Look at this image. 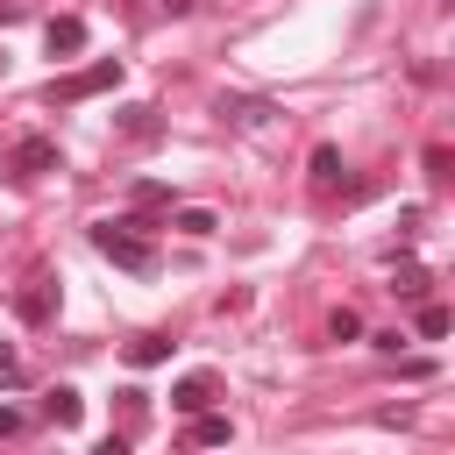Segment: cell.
<instances>
[{
  "mask_svg": "<svg viewBox=\"0 0 455 455\" xmlns=\"http://www.w3.org/2000/svg\"><path fill=\"white\" fill-rule=\"evenodd\" d=\"M164 355H171V341H164V334H142V341H128V363H135V370H156Z\"/></svg>",
  "mask_w": 455,
  "mask_h": 455,
  "instance_id": "12",
  "label": "cell"
},
{
  "mask_svg": "<svg viewBox=\"0 0 455 455\" xmlns=\"http://www.w3.org/2000/svg\"><path fill=\"white\" fill-rule=\"evenodd\" d=\"M0 171H14V178H43V171H64V156H57L50 135H21V142H7Z\"/></svg>",
  "mask_w": 455,
  "mask_h": 455,
  "instance_id": "3",
  "label": "cell"
},
{
  "mask_svg": "<svg viewBox=\"0 0 455 455\" xmlns=\"http://www.w3.org/2000/svg\"><path fill=\"white\" fill-rule=\"evenodd\" d=\"M142 419H149V391L128 384V391H121V427H142Z\"/></svg>",
  "mask_w": 455,
  "mask_h": 455,
  "instance_id": "17",
  "label": "cell"
},
{
  "mask_svg": "<svg viewBox=\"0 0 455 455\" xmlns=\"http://www.w3.org/2000/svg\"><path fill=\"white\" fill-rule=\"evenodd\" d=\"M107 85H121V57H100V64H85V71H71V78H50V107H78V100H92V92H107Z\"/></svg>",
  "mask_w": 455,
  "mask_h": 455,
  "instance_id": "2",
  "label": "cell"
},
{
  "mask_svg": "<svg viewBox=\"0 0 455 455\" xmlns=\"http://www.w3.org/2000/svg\"><path fill=\"white\" fill-rule=\"evenodd\" d=\"M85 235H92V249H100L114 270H128V277H156V242H149L156 228H149V220H135V213H128V220H92Z\"/></svg>",
  "mask_w": 455,
  "mask_h": 455,
  "instance_id": "1",
  "label": "cell"
},
{
  "mask_svg": "<svg viewBox=\"0 0 455 455\" xmlns=\"http://www.w3.org/2000/svg\"><path fill=\"white\" fill-rule=\"evenodd\" d=\"M171 228H178V235H213V228H220V220H213V213H206V206H185V213H178V220H171Z\"/></svg>",
  "mask_w": 455,
  "mask_h": 455,
  "instance_id": "16",
  "label": "cell"
},
{
  "mask_svg": "<svg viewBox=\"0 0 455 455\" xmlns=\"http://www.w3.org/2000/svg\"><path fill=\"white\" fill-rule=\"evenodd\" d=\"M43 419H57V427H78V419H85V398H78L71 384H50V398H43Z\"/></svg>",
  "mask_w": 455,
  "mask_h": 455,
  "instance_id": "8",
  "label": "cell"
},
{
  "mask_svg": "<svg viewBox=\"0 0 455 455\" xmlns=\"http://www.w3.org/2000/svg\"><path fill=\"white\" fill-rule=\"evenodd\" d=\"M313 185H320V192H334V185H341V156H334V142H320V149H313Z\"/></svg>",
  "mask_w": 455,
  "mask_h": 455,
  "instance_id": "11",
  "label": "cell"
},
{
  "mask_svg": "<svg viewBox=\"0 0 455 455\" xmlns=\"http://www.w3.org/2000/svg\"><path fill=\"white\" fill-rule=\"evenodd\" d=\"M0 384H21V355H14L7 341H0Z\"/></svg>",
  "mask_w": 455,
  "mask_h": 455,
  "instance_id": "19",
  "label": "cell"
},
{
  "mask_svg": "<svg viewBox=\"0 0 455 455\" xmlns=\"http://www.w3.org/2000/svg\"><path fill=\"white\" fill-rule=\"evenodd\" d=\"M92 455H128V434H107V441H100Z\"/></svg>",
  "mask_w": 455,
  "mask_h": 455,
  "instance_id": "20",
  "label": "cell"
},
{
  "mask_svg": "<svg viewBox=\"0 0 455 455\" xmlns=\"http://www.w3.org/2000/svg\"><path fill=\"white\" fill-rule=\"evenodd\" d=\"M206 405H213V377L206 370H192V377L171 384V412H206Z\"/></svg>",
  "mask_w": 455,
  "mask_h": 455,
  "instance_id": "6",
  "label": "cell"
},
{
  "mask_svg": "<svg viewBox=\"0 0 455 455\" xmlns=\"http://www.w3.org/2000/svg\"><path fill=\"white\" fill-rule=\"evenodd\" d=\"M220 121H235V128H270L277 121V107L270 100H256V92H220V107H213Z\"/></svg>",
  "mask_w": 455,
  "mask_h": 455,
  "instance_id": "5",
  "label": "cell"
},
{
  "mask_svg": "<svg viewBox=\"0 0 455 455\" xmlns=\"http://www.w3.org/2000/svg\"><path fill=\"white\" fill-rule=\"evenodd\" d=\"M228 441H235L228 412H192V448H228Z\"/></svg>",
  "mask_w": 455,
  "mask_h": 455,
  "instance_id": "9",
  "label": "cell"
},
{
  "mask_svg": "<svg viewBox=\"0 0 455 455\" xmlns=\"http://www.w3.org/2000/svg\"><path fill=\"white\" fill-rule=\"evenodd\" d=\"M448 327H455V313H448V306H427V299H419V334H427V341H441Z\"/></svg>",
  "mask_w": 455,
  "mask_h": 455,
  "instance_id": "13",
  "label": "cell"
},
{
  "mask_svg": "<svg viewBox=\"0 0 455 455\" xmlns=\"http://www.w3.org/2000/svg\"><path fill=\"white\" fill-rule=\"evenodd\" d=\"M427 284H434V277H427L419 263H398V277H391V291H398L405 306H419V299H427Z\"/></svg>",
  "mask_w": 455,
  "mask_h": 455,
  "instance_id": "10",
  "label": "cell"
},
{
  "mask_svg": "<svg viewBox=\"0 0 455 455\" xmlns=\"http://www.w3.org/2000/svg\"><path fill=\"white\" fill-rule=\"evenodd\" d=\"M57 299H64V284H57V277L43 270V277H28V284H21V299H14V313H21L28 327H50V320H57Z\"/></svg>",
  "mask_w": 455,
  "mask_h": 455,
  "instance_id": "4",
  "label": "cell"
},
{
  "mask_svg": "<svg viewBox=\"0 0 455 455\" xmlns=\"http://www.w3.org/2000/svg\"><path fill=\"white\" fill-rule=\"evenodd\" d=\"M355 334H363V320H355V313H348V306H341V313H334V320H327V341H355Z\"/></svg>",
  "mask_w": 455,
  "mask_h": 455,
  "instance_id": "18",
  "label": "cell"
},
{
  "mask_svg": "<svg viewBox=\"0 0 455 455\" xmlns=\"http://www.w3.org/2000/svg\"><path fill=\"white\" fill-rule=\"evenodd\" d=\"M43 43H50V57H78V50H85V21H78V14H57V21L43 28Z\"/></svg>",
  "mask_w": 455,
  "mask_h": 455,
  "instance_id": "7",
  "label": "cell"
},
{
  "mask_svg": "<svg viewBox=\"0 0 455 455\" xmlns=\"http://www.w3.org/2000/svg\"><path fill=\"white\" fill-rule=\"evenodd\" d=\"M427 178H434V185H448V178H455V156H448V142H427Z\"/></svg>",
  "mask_w": 455,
  "mask_h": 455,
  "instance_id": "15",
  "label": "cell"
},
{
  "mask_svg": "<svg viewBox=\"0 0 455 455\" xmlns=\"http://www.w3.org/2000/svg\"><path fill=\"white\" fill-rule=\"evenodd\" d=\"M121 135H156V107H121Z\"/></svg>",
  "mask_w": 455,
  "mask_h": 455,
  "instance_id": "14",
  "label": "cell"
}]
</instances>
